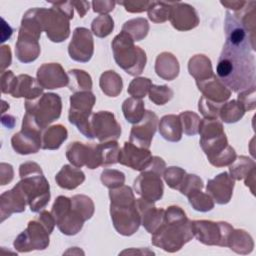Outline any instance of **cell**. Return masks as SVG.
Listing matches in <instances>:
<instances>
[{
  "label": "cell",
  "mask_w": 256,
  "mask_h": 256,
  "mask_svg": "<svg viewBox=\"0 0 256 256\" xmlns=\"http://www.w3.org/2000/svg\"><path fill=\"white\" fill-rule=\"evenodd\" d=\"M11 64V51L9 46L1 47V70L3 71Z\"/></svg>",
  "instance_id": "91938a15"
},
{
  "label": "cell",
  "mask_w": 256,
  "mask_h": 256,
  "mask_svg": "<svg viewBox=\"0 0 256 256\" xmlns=\"http://www.w3.org/2000/svg\"><path fill=\"white\" fill-rule=\"evenodd\" d=\"M12 32H13L12 28L8 24H6L5 20L2 18V38H1V42L5 41V37H6L5 34H7L8 38H10V35H12Z\"/></svg>",
  "instance_id": "6125c7cd"
},
{
  "label": "cell",
  "mask_w": 256,
  "mask_h": 256,
  "mask_svg": "<svg viewBox=\"0 0 256 256\" xmlns=\"http://www.w3.org/2000/svg\"><path fill=\"white\" fill-rule=\"evenodd\" d=\"M224 103H218L202 96L199 100L198 109L207 119H218L219 112Z\"/></svg>",
  "instance_id": "681fc988"
},
{
  "label": "cell",
  "mask_w": 256,
  "mask_h": 256,
  "mask_svg": "<svg viewBox=\"0 0 256 256\" xmlns=\"http://www.w3.org/2000/svg\"><path fill=\"white\" fill-rule=\"evenodd\" d=\"M96 98L91 91L76 92L70 97V109L68 114L69 122L87 138L93 139L90 128V115Z\"/></svg>",
  "instance_id": "52a82bcc"
},
{
  "label": "cell",
  "mask_w": 256,
  "mask_h": 256,
  "mask_svg": "<svg viewBox=\"0 0 256 256\" xmlns=\"http://www.w3.org/2000/svg\"><path fill=\"white\" fill-rule=\"evenodd\" d=\"M227 246L238 254H248L254 248L252 237L242 229H236L231 232Z\"/></svg>",
  "instance_id": "836d02e7"
},
{
  "label": "cell",
  "mask_w": 256,
  "mask_h": 256,
  "mask_svg": "<svg viewBox=\"0 0 256 256\" xmlns=\"http://www.w3.org/2000/svg\"><path fill=\"white\" fill-rule=\"evenodd\" d=\"M109 197L111 219L116 231L124 236L134 234L141 224V217L132 189L126 185L110 189Z\"/></svg>",
  "instance_id": "3957f363"
},
{
  "label": "cell",
  "mask_w": 256,
  "mask_h": 256,
  "mask_svg": "<svg viewBox=\"0 0 256 256\" xmlns=\"http://www.w3.org/2000/svg\"><path fill=\"white\" fill-rule=\"evenodd\" d=\"M169 20L172 26L179 31H187L199 24V18L195 9L189 4L171 2Z\"/></svg>",
  "instance_id": "ffe728a7"
},
{
  "label": "cell",
  "mask_w": 256,
  "mask_h": 256,
  "mask_svg": "<svg viewBox=\"0 0 256 256\" xmlns=\"http://www.w3.org/2000/svg\"><path fill=\"white\" fill-rule=\"evenodd\" d=\"M244 113L245 111L242 106L236 100H232L222 105L219 112V117L225 123H235L243 117Z\"/></svg>",
  "instance_id": "60d3db41"
},
{
  "label": "cell",
  "mask_w": 256,
  "mask_h": 256,
  "mask_svg": "<svg viewBox=\"0 0 256 256\" xmlns=\"http://www.w3.org/2000/svg\"><path fill=\"white\" fill-rule=\"evenodd\" d=\"M92 143L85 144L82 142L75 141L70 143L66 149V157L68 161L75 167L80 168L87 166L91 159Z\"/></svg>",
  "instance_id": "f1b7e54d"
},
{
  "label": "cell",
  "mask_w": 256,
  "mask_h": 256,
  "mask_svg": "<svg viewBox=\"0 0 256 256\" xmlns=\"http://www.w3.org/2000/svg\"><path fill=\"white\" fill-rule=\"evenodd\" d=\"M111 45L114 59L119 67L132 76L142 73L146 64V53L134 45L133 39L127 33L121 31Z\"/></svg>",
  "instance_id": "5b68a950"
},
{
  "label": "cell",
  "mask_w": 256,
  "mask_h": 256,
  "mask_svg": "<svg viewBox=\"0 0 256 256\" xmlns=\"http://www.w3.org/2000/svg\"><path fill=\"white\" fill-rule=\"evenodd\" d=\"M181 125H182V131L186 135H196L199 131V125H200V117L191 111H185L180 113L179 115Z\"/></svg>",
  "instance_id": "ee69618b"
},
{
  "label": "cell",
  "mask_w": 256,
  "mask_h": 256,
  "mask_svg": "<svg viewBox=\"0 0 256 256\" xmlns=\"http://www.w3.org/2000/svg\"><path fill=\"white\" fill-rule=\"evenodd\" d=\"M202 188H203V182L197 175L186 174L178 190L183 195L188 197L191 193L197 190H202Z\"/></svg>",
  "instance_id": "f5cc1de1"
},
{
  "label": "cell",
  "mask_w": 256,
  "mask_h": 256,
  "mask_svg": "<svg viewBox=\"0 0 256 256\" xmlns=\"http://www.w3.org/2000/svg\"><path fill=\"white\" fill-rule=\"evenodd\" d=\"M188 70L196 81L205 80L214 75L210 59L202 54L195 55L189 60Z\"/></svg>",
  "instance_id": "d6a6232c"
},
{
  "label": "cell",
  "mask_w": 256,
  "mask_h": 256,
  "mask_svg": "<svg viewBox=\"0 0 256 256\" xmlns=\"http://www.w3.org/2000/svg\"><path fill=\"white\" fill-rule=\"evenodd\" d=\"M182 125L179 116L165 115L159 122V133L167 141L178 142L182 137Z\"/></svg>",
  "instance_id": "4dcf8cb0"
},
{
  "label": "cell",
  "mask_w": 256,
  "mask_h": 256,
  "mask_svg": "<svg viewBox=\"0 0 256 256\" xmlns=\"http://www.w3.org/2000/svg\"><path fill=\"white\" fill-rule=\"evenodd\" d=\"M185 175H186L185 170H183L180 167H175V166L166 168L163 173L164 180L166 181L168 186L171 187L172 189H176V190L179 189Z\"/></svg>",
  "instance_id": "816d5d0a"
},
{
  "label": "cell",
  "mask_w": 256,
  "mask_h": 256,
  "mask_svg": "<svg viewBox=\"0 0 256 256\" xmlns=\"http://www.w3.org/2000/svg\"><path fill=\"white\" fill-rule=\"evenodd\" d=\"M21 181L16 184L27 200L32 212L43 209L50 200V186L44 177L40 166L35 162H26L20 165Z\"/></svg>",
  "instance_id": "277c9868"
},
{
  "label": "cell",
  "mask_w": 256,
  "mask_h": 256,
  "mask_svg": "<svg viewBox=\"0 0 256 256\" xmlns=\"http://www.w3.org/2000/svg\"><path fill=\"white\" fill-rule=\"evenodd\" d=\"M42 92L43 88L38 81L29 75L21 74L15 78L9 94L16 98L25 97L30 100L39 97L42 95Z\"/></svg>",
  "instance_id": "d4e9b609"
},
{
  "label": "cell",
  "mask_w": 256,
  "mask_h": 256,
  "mask_svg": "<svg viewBox=\"0 0 256 256\" xmlns=\"http://www.w3.org/2000/svg\"><path fill=\"white\" fill-rule=\"evenodd\" d=\"M69 84L68 87L74 93L81 91H90L92 88L91 76L84 70L72 69L68 71Z\"/></svg>",
  "instance_id": "8d00e7d4"
},
{
  "label": "cell",
  "mask_w": 256,
  "mask_h": 256,
  "mask_svg": "<svg viewBox=\"0 0 256 256\" xmlns=\"http://www.w3.org/2000/svg\"><path fill=\"white\" fill-rule=\"evenodd\" d=\"M36 37L20 32L18 34V40L16 42L15 53L19 61L23 63H29L37 59L40 54V45Z\"/></svg>",
  "instance_id": "4316f807"
},
{
  "label": "cell",
  "mask_w": 256,
  "mask_h": 256,
  "mask_svg": "<svg viewBox=\"0 0 256 256\" xmlns=\"http://www.w3.org/2000/svg\"><path fill=\"white\" fill-rule=\"evenodd\" d=\"M101 181H102L103 185H105L109 189L118 188V187L124 185L125 175H124V173H122L118 170L105 169L101 173Z\"/></svg>",
  "instance_id": "f907efd6"
},
{
  "label": "cell",
  "mask_w": 256,
  "mask_h": 256,
  "mask_svg": "<svg viewBox=\"0 0 256 256\" xmlns=\"http://www.w3.org/2000/svg\"><path fill=\"white\" fill-rule=\"evenodd\" d=\"M136 207L141 217V224L151 234H153L164 220L165 210L156 208L154 202L144 198L136 200Z\"/></svg>",
  "instance_id": "7402d4cb"
},
{
  "label": "cell",
  "mask_w": 256,
  "mask_h": 256,
  "mask_svg": "<svg viewBox=\"0 0 256 256\" xmlns=\"http://www.w3.org/2000/svg\"><path fill=\"white\" fill-rule=\"evenodd\" d=\"M2 120V124L5 126L6 125V127H8L9 129H12L13 127H14V125H15V118L13 117V116H11V115H7V116H2V118H1Z\"/></svg>",
  "instance_id": "be15d7a7"
},
{
  "label": "cell",
  "mask_w": 256,
  "mask_h": 256,
  "mask_svg": "<svg viewBox=\"0 0 256 256\" xmlns=\"http://www.w3.org/2000/svg\"><path fill=\"white\" fill-rule=\"evenodd\" d=\"M1 202V221L9 217L12 213H20L25 210L27 200L17 186L10 191H6L0 197Z\"/></svg>",
  "instance_id": "484cf974"
},
{
  "label": "cell",
  "mask_w": 256,
  "mask_h": 256,
  "mask_svg": "<svg viewBox=\"0 0 256 256\" xmlns=\"http://www.w3.org/2000/svg\"><path fill=\"white\" fill-rule=\"evenodd\" d=\"M196 84L204 97L218 103H224L231 95V91L216 75L205 80L196 81Z\"/></svg>",
  "instance_id": "cb8c5ba5"
},
{
  "label": "cell",
  "mask_w": 256,
  "mask_h": 256,
  "mask_svg": "<svg viewBox=\"0 0 256 256\" xmlns=\"http://www.w3.org/2000/svg\"><path fill=\"white\" fill-rule=\"evenodd\" d=\"M55 180L59 187L72 190L84 182L85 174L77 167L64 165L57 173Z\"/></svg>",
  "instance_id": "f546056e"
},
{
  "label": "cell",
  "mask_w": 256,
  "mask_h": 256,
  "mask_svg": "<svg viewBox=\"0 0 256 256\" xmlns=\"http://www.w3.org/2000/svg\"><path fill=\"white\" fill-rule=\"evenodd\" d=\"M193 236L205 245L227 246L233 227L227 222H213L207 220L191 221Z\"/></svg>",
  "instance_id": "30bf717a"
},
{
  "label": "cell",
  "mask_w": 256,
  "mask_h": 256,
  "mask_svg": "<svg viewBox=\"0 0 256 256\" xmlns=\"http://www.w3.org/2000/svg\"><path fill=\"white\" fill-rule=\"evenodd\" d=\"M101 90L110 97H116L122 90V79L115 71H106L100 77Z\"/></svg>",
  "instance_id": "d590c367"
},
{
  "label": "cell",
  "mask_w": 256,
  "mask_h": 256,
  "mask_svg": "<svg viewBox=\"0 0 256 256\" xmlns=\"http://www.w3.org/2000/svg\"><path fill=\"white\" fill-rule=\"evenodd\" d=\"M151 86H152V82L149 78L138 77L133 79L130 82L127 91L132 97L142 99L143 97L146 96L147 93H149Z\"/></svg>",
  "instance_id": "7dc6e473"
},
{
  "label": "cell",
  "mask_w": 256,
  "mask_h": 256,
  "mask_svg": "<svg viewBox=\"0 0 256 256\" xmlns=\"http://www.w3.org/2000/svg\"><path fill=\"white\" fill-rule=\"evenodd\" d=\"M190 205L197 211L207 212L213 209L214 202L210 195L203 193L201 190H197L188 196Z\"/></svg>",
  "instance_id": "7bdbcfd3"
},
{
  "label": "cell",
  "mask_w": 256,
  "mask_h": 256,
  "mask_svg": "<svg viewBox=\"0 0 256 256\" xmlns=\"http://www.w3.org/2000/svg\"><path fill=\"white\" fill-rule=\"evenodd\" d=\"M237 102L242 106L244 111L253 110L256 107L255 104V86L250 87L244 91H242L238 95Z\"/></svg>",
  "instance_id": "db71d44e"
},
{
  "label": "cell",
  "mask_w": 256,
  "mask_h": 256,
  "mask_svg": "<svg viewBox=\"0 0 256 256\" xmlns=\"http://www.w3.org/2000/svg\"><path fill=\"white\" fill-rule=\"evenodd\" d=\"M161 175L150 170L145 169L141 171L140 175L134 181V190L142 198L155 202L163 196V182Z\"/></svg>",
  "instance_id": "2e32d148"
},
{
  "label": "cell",
  "mask_w": 256,
  "mask_h": 256,
  "mask_svg": "<svg viewBox=\"0 0 256 256\" xmlns=\"http://www.w3.org/2000/svg\"><path fill=\"white\" fill-rule=\"evenodd\" d=\"M15 76L12 73V71H5L2 72L1 75V86H2V92L3 93H10L11 87L13 85V82L15 80Z\"/></svg>",
  "instance_id": "6f0895ef"
},
{
  "label": "cell",
  "mask_w": 256,
  "mask_h": 256,
  "mask_svg": "<svg viewBox=\"0 0 256 256\" xmlns=\"http://www.w3.org/2000/svg\"><path fill=\"white\" fill-rule=\"evenodd\" d=\"M71 199V205L75 208L84 218L88 220L94 213V204L92 200L85 195H75Z\"/></svg>",
  "instance_id": "bcb514c9"
},
{
  "label": "cell",
  "mask_w": 256,
  "mask_h": 256,
  "mask_svg": "<svg viewBox=\"0 0 256 256\" xmlns=\"http://www.w3.org/2000/svg\"><path fill=\"white\" fill-rule=\"evenodd\" d=\"M93 10L94 12L101 13L104 15L105 13H108L114 9L115 2L114 1H93Z\"/></svg>",
  "instance_id": "9f6ffc18"
},
{
  "label": "cell",
  "mask_w": 256,
  "mask_h": 256,
  "mask_svg": "<svg viewBox=\"0 0 256 256\" xmlns=\"http://www.w3.org/2000/svg\"><path fill=\"white\" fill-rule=\"evenodd\" d=\"M234 184V179L227 172H222L208 181L206 190L216 203L226 204L232 197Z\"/></svg>",
  "instance_id": "603a6c76"
},
{
  "label": "cell",
  "mask_w": 256,
  "mask_h": 256,
  "mask_svg": "<svg viewBox=\"0 0 256 256\" xmlns=\"http://www.w3.org/2000/svg\"><path fill=\"white\" fill-rule=\"evenodd\" d=\"M102 166H108L110 164H115L118 162L119 156V145L116 140L106 141L98 144Z\"/></svg>",
  "instance_id": "ab89813d"
},
{
  "label": "cell",
  "mask_w": 256,
  "mask_h": 256,
  "mask_svg": "<svg viewBox=\"0 0 256 256\" xmlns=\"http://www.w3.org/2000/svg\"><path fill=\"white\" fill-rule=\"evenodd\" d=\"M94 51L91 32L84 27H77L73 31L72 40L68 46L70 57L78 62H88Z\"/></svg>",
  "instance_id": "ac0fdd59"
},
{
  "label": "cell",
  "mask_w": 256,
  "mask_h": 256,
  "mask_svg": "<svg viewBox=\"0 0 256 256\" xmlns=\"http://www.w3.org/2000/svg\"><path fill=\"white\" fill-rule=\"evenodd\" d=\"M71 3L77 9L80 17H84L89 9V3L86 1H71Z\"/></svg>",
  "instance_id": "94428289"
},
{
  "label": "cell",
  "mask_w": 256,
  "mask_h": 256,
  "mask_svg": "<svg viewBox=\"0 0 256 256\" xmlns=\"http://www.w3.org/2000/svg\"><path fill=\"white\" fill-rule=\"evenodd\" d=\"M193 238L191 221L178 206L165 210L164 220L152 234L153 245L167 252H176Z\"/></svg>",
  "instance_id": "7a4b0ae2"
},
{
  "label": "cell",
  "mask_w": 256,
  "mask_h": 256,
  "mask_svg": "<svg viewBox=\"0 0 256 256\" xmlns=\"http://www.w3.org/2000/svg\"><path fill=\"white\" fill-rule=\"evenodd\" d=\"M119 4L123 5L128 12L132 13H138L142 12L148 9L151 1H124V2H118Z\"/></svg>",
  "instance_id": "11a10c76"
},
{
  "label": "cell",
  "mask_w": 256,
  "mask_h": 256,
  "mask_svg": "<svg viewBox=\"0 0 256 256\" xmlns=\"http://www.w3.org/2000/svg\"><path fill=\"white\" fill-rule=\"evenodd\" d=\"M156 74L165 80H173L179 74V63L176 57L169 53L163 52L157 56L155 63Z\"/></svg>",
  "instance_id": "83f0119b"
},
{
  "label": "cell",
  "mask_w": 256,
  "mask_h": 256,
  "mask_svg": "<svg viewBox=\"0 0 256 256\" xmlns=\"http://www.w3.org/2000/svg\"><path fill=\"white\" fill-rule=\"evenodd\" d=\"M149 30V24L144 18L131 19L124 23L122 31L127 33L133 41H140L146 37Z\"/></svg>",
  "instance_id": "f35d334b"
},
{
  "label": "cell",
  "mask_w": 256,
  "mask_h": 256,
  "mask_svg": "<svg viewBox=\"0 0 256 256\" xmlns=\"http://www.w3.org/2000/svg\"><path fill=\"white\" fill-rule=\"evenodd\" d=\"M114 28L113 19L109 15H100L95 18L91 24V29L94 35L103 38L108 36Z\"/></svg>",
  "instance_id": "f6af8a7d"
},
{
  "label": "cell",
  "mask_w": 256,
  "mask_h": 256,
  "mask_svg": "<svg viewBox=\"0 0 256 256\" xmlns=\"http://www.w3.org/2000/svg\"><path fill=\"white\" fill-rule=\"evenodd\" d=\"M90 128L93 138H97L100 142L117 140L121 135V126L116 121L114 114L109 111L92 114Z\"/></svg>",
  "instance_id": "9a60e30c"
},
{
  "label": "cell",
  "mask_w": 256,
  "mask_h": 256,
  "mask_svg": "<svg viewBox=\"0 0 256 256\" xmlns=\"http://www.w3.org/2000/svg\"><path fill=\"white\" fill-rule=\"evenodd\" d=\"M68 132L67 129L60 125H53L49 128H47L42 133V149H48V150H55L58 149L61 144L67 139Z\"/></svg>",
  "instance_id": "1f68e13d"
},
{
  "label": "cell",
  "mask_w": 256,
  "mask_h": 256,
  "mask_svg": "<svg viewBox=\"0 0 256 256\" xmlns=\"http://www.w3.org/2000/svg\"><path fill=\"white\" fill-rule=\"evenodd\" d=\"M171 2L152 1L147 9L148 17L155 23H162L169 19Z\"/></svg>",
  "instance_id": "b9f144b4"
},
{
  "label": "cell",
  "mask_w": 256,
  "mask_h": 256,
  "mask_svg": "<svg viewBox=\"0 0 256 256\" xmlns=\"http://www.w3.org/2000/svg\"><path fill=\"white\" fill-rule=\"evenodd\" d=\"M174 93L172 89L166 85L152 84L149 90V99L156 105H164L172 99Z\"/></svg>",
  "instance_id": "c3c4849f"
},
{
  "label": "cell",
  "mask_w": 256,
  "mask_h": 256,
  "mask_svg": "<svg viewBox=\"0 0 256 256\" xmlns=\"http://www.w3.org/2000/svg\"><path fill=\"white\" fill-rule=\"evenodd\" d=\"M38 220L43 224V226L47 229V231L49 233H51L53 231L56 222L51 213H49L47 211H42L38 216Z\"/></svg>",
  "instance_id": "680465c9"
},
{
  "label": "cell",
  "mask_w": 256,
  "mask_h": 256,
  "mask_svg": "<svg viewBox=\"0 0 256 256\" xmlns=\"http://www.w3.org/2000/svg\"><path fill=\"white\" fill-rule=\"evenodd\" d=\"M152 154L149 149L138 147L133 143L125 142L119 151L118 163L125 165L133 170H145L152 160Z\"/></svg>",
  "instance_id": "d6986e66"
},
{
  "label": "cell",
  "mask_w": 256,
  "mask_h": 256,
  "mask_svg": "<svg viewBox=\"0 0 256 256\" xmlns=\"http://www.w3.org/2000/svg\"><path fill=\"white\" fill-rule=\"evenodd\" d=\"M41 131L34 120L28 114H25L21 131L14 134L11 139L13 149L23 155L38 152L42 146Z\"/></svg>",
  "instance_id": "7c38bea8"
},
{
  "label": "cell",
  "mask_w": 256,
  "mask_h": 256,
  "mask_svg": "<svg viewBox=\"0 0 256 256\" xmlns=\"http://www.w3.org/2000/svg\"><path fill=\"white\" fill-rule=\"evenodd\" d=\"M49 232L37 219L28 223L24 230L14 241V247L19 252L43 250L49 245Z\"/></svg>",
  "instance_id": "4fadbf2b"
},
{
  "label": "cell",
  "mask_w": 256,
  "mask_h": 256,
  "mask_svg": "<svg viewBox=\"0 0 256 256\" xmlns=\"http://www.w3.org/2000/svg\"><path fill=\"white\" fill-rule=\"evenodd\" d=\"M225 44L231 48L254 53L255 37L250 34L238 21V19L227 11L225 19Z\"/></svg>",
  "instance_id": "5bb4252c"
},
{
  "label": "cell",
  "mask_w": 256,
  "mask_h": 256,
  "mask_svg": "<svg viewBox=\"0 0 256 256\" xmlns=\"http://www.w3.org/2000/svg\"><path fill=\"white\" fill-rule=\"evenodd\" d=\"M37 81L43 89H56L69 84V76L58 63H45L37 70Z\"/></svg>",
  "instance_id": "44dd1931"
},
{
  "label": "cell",
  "mask_w": 256,
  "mask_h": 256,
  "mask_svg": "<svg viewBox=\"0 0 256 256\" xmlns=\"http://www.w3.org/2000/svg\"><path fill=\"white\" fill-rule=\"evenodd\" d=\"M158 117L153 111H145L143 118L133 125L130 131V142L142 148L149 149L156 132Z\"/></svg>",
  "instance_id": "e0dca14e"
},
{
  "label": "cell",
  "mask_w": 256,
  "mask_h": 256,
  "mask_svg": "<svg viewBox=\"0 0 256 256\" xmlns=\"http://www.w3.org/2000/svg\"><path fill=\"white\" fill-rule=\"evenodd\" d=\"M36 16L52 42H62L70 35V18L52 4L50 9L35 8Z\"/></svg>",
  "instance_id": "ba28073f"
},
{
  "label": "cell",
  "mask_w": 256,
  "mask_h": 256,
  "mask_svg": "<svg viewBox=\"0 0 256 256\" xmlns=\"http://www.w3.org/2000/svg\"><path fill=\"white\" fill-rule=\"evenodd\" d=\"M216 73L218 78L233 91L255 86L254 53L237 50L224 44Z\"/></svg>",
  "instance_id": "6da1fadb"
},
{
  "label": "cell",
  "mask_w": 256,
  "mask_h": 256,
  "mask_svg": "<svg viewBox=\"0 0 256 256\" xmlns=\"http://www.w3.org/2000/svg\"><path fill=\"white\" fill-rule=\"evenodd\" d=\"M51 214L59 230L65 235H75L83 227L85 218L71 205V199L59 196L55 200Z\"/></svg>",
  "instance_id": "9c48e42d"
},
{
  "label": "cell",
  "mask_w": 256,
  "mask_h": 256,
  "mask_svg": "<svg viewBox=\"0 0 256 256\" xmlns=\"http://www.w3.org/2000/svg\"><path fill=\"white\" fill-rule=\"evenodd\" d=\"M122 111L126 120L132 124L138 123L145 114V106L142 99L130 97L122 104Z\"/></svg>",
  "instance_id": "e575fe53"
},
{
  "label": "cell",
  "mask_w": 256,
  "mask_h": 256,
  "mask_svg": "<svg viewBox=\"0 0 256 256\" xmlns=\"http://www.w3.org/2000/svg\"><path fill=\"white\" fill-rule=\"evenodd\" d=\"M26 114H28L35 124L44 130L50 123L60 117L62 101L59 95L45 93L35 99H26Z\"/></svg>",
  "instance_id": "8992f818"
},
{
  "label": "cell",
  "mask_w": 256,
  "mask_h": 256,
  "mask_svg": "<svg viewBox=\"0 0 256 256\" xmlns=\"http://www.w3.org/2000/svg\"><path fill=\"white\" fill-rule=\"evenodd\" d=\"M255 168L256 165L252 159L246 156H239L230 164V176L236 180L245 179L246 176Z\"/></svg>",
  "instance_id": "74e56055"
},
{
  "label": "cell",
  "mask_w": 256,
  "mask_h": 256,
  "mask_svg": "<svg viewBox=\"0 0 256 256\" xmlns=\"http://www.w3.org/2000/svg\"><path fill=\"white\" fill-rule=\"evenodd\" d=\"M200 145L209 162L216 167L230 165L236 158L235 150L228 145L225 133L200 138Z\"/></svg>",
  "instance_id": "8fae6325"
}]
</instances>
